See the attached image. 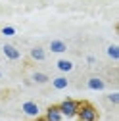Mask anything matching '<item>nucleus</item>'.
Instances as JSON below:
<instances>
[{"instance_id":"1","label":"nucleus","mask_w":119,"mask_h":121,"mask_svg":"<svg viewBox=\"0 0 119 121\" xmlns=\"http://www.w3.org/2000/svg\"><path fill=\"white\" fill-rule=\"evenodd\" d=\"M79 121H98V110L94 108L92 104L88 102H79V110H77V115H75Z\"/></svg>"},{"instance_id":"2","label":"nucleus","mask_w":119,"mask_h":121,"mask_svg":"<svg viewBox=\"0 0 119 121\" xmlns=\"http://www.w3.org/2000/svg\"><path fill=\"white\" fill-rule=\"evenodd\" d=\"M60 112H62L64 117H75L77 115V110H79V100H73V98H65L58 104Z\"/></svg>"},{"instance_id":"3","label":"nucleus","mask_w":119,"mask_h":121,"mask_svg":"<svg viewBox=\"0 0 119 121\" xmlns=\"http://www.w3.org/2000/svg\"><path fill=\"white\" fill-rule=\"evenodd\" d=\"M21 112L27 115V117H38L40 115V108H38V104L33 102V100H27L21 104Z\"/></svg>"},{"instance_id":"4","label":"nucleus","mask_w":119,"mask_h":121,"mask_svg":"<svg viewBox=\"0 0 119 121\" xmlns=\"http://www.w3.org/2000/svg\"><path fill=\"white\" fill-rule=\"evenodd\" d=\"M2 52H4V56L8 58V60H12V62H17V60H21V52L13 46V44H4L2 46Z\"/></svg>"},{"instance_id":"5","label":"nucleus","mask_w":119,"mask_h":121,"mask_svg":"<svg viewBox=\"0 0 119 121\" xmlns=\"http://www.w3.org/2000/svg\"><path fill=\"white\" fill-rule=\"evenodd\" d=\"M62 119H64V115L58 106H50L46 110V113H44V121H62Z\"/></svg>"},{"instance_id":"6","label":"nucleus","mask_w":119,"mask_h":121,"mask_svg":"<svg viewBox=\"0 0 119 121\" xmlns=\"http://www.w3.org/2000/svg\"><path fill=\"white\" fill-rule=\"evenodd\" d=\"M29 58H31L33 62H44V60H46V50L42 46H33L29 50Z\"/></svg>"},{"instance_id":"7","label":"nucleus","mask_w":119,"mask_h":121,"mask_svg":"<svg viewBox=\"0 0 119 121\" xmlns=\"http://www.w3.org/2000/svg\"><path fill=\"white\" fill-rule=\"evenodd\" d=\"M48 48H50V52H54V54H64V52L67 50V44H65L64 40H60V39H54V40H50Z\"/></svg>"},{"instance_id":"8","label":"nucleus","mask_w":119,"mask_h":121,"mask_svg":"<svg viewBox=\"0 0 119 121\" xmlns=\"http://www.w3.org/2000/svg\"><path fill=\"white\" fill-rule=\"evenodd\" d=\"M86 86L90 90H104V88H106V81L100 79V77H88Z\"/></svg>"},{"instance_id":"9","label":"nucleus","mask_w":119,"mask_h":121,"mask_svg":"<svg viewBox=\"0 0 119 121\" xmlns=\"http://www.w3.org/2000/svg\"><path fill=\"white\" fill-rule=\"evenodd\" d=\"M31 81L37 83V85H46L50 79H48V75L42 73V71H33V73H31Z\"/></svg>"},{"instance_id":"10","label":"nucleus","mask_w":119,"mask_h":121,"mask_svg":"<svg viewBox=\"0 0 119 121\" xmlns=\"http://www.w3.org/2000/svg\"><path fill=\"white\" fill-rule=\"evenodd\" d=\"M56 67L62 73H69V71H73V62H69V60H58Z\"/></svg>"},{"instance_id":"11","label":"nucleus","mask_w":119,"mask_h":121,"mask_svg":"<svg viewBox=\"0 0 119 121\" xmlns=\"http://www.w3.org/2000/svg\"><path fill=\"white\" fill-rule=\"evenodd\" d=\"M52 86H54L56 90H64V88L69 86V81H67V77H56V79L52 81Z\"/></svg>"},{"instance_id":"12","label":"nucleus","mask_w":119,"mask_h":121,"mask_svg":"<svg viewBox=\"0 0 119 121\" xmlns=\"http://www.w3.org/2000/svg\"><path fill=\"white\" fill-rule=\"evenodd\" d=\"M106 52H108V56L113 60V62H117V60H119V46H117V44H110Z\"/></svg>"},{"instance_id":"13","label":"nucleus","mask_w":119,"mask_h":121,"mask_svg":"<svg viewBox=\"0 0 119 121\" xmlns=\"http://www.w3.org/2000/svg\"><path fill=\"white\" fill-rule=\"evenodd\" d=\"M2 35L4 37H13V35H16V29L10 27V25H6V27H2Z\"/></svg>"},{"instance_id":"14","label":"nucleus","mask_w":119,"mask_h":121,"mask_svg":"<svg viewBox=\"0 0 119 121\" xmlns=\"http://www.w3.org/2000/svg\"><path fill=\"white\" fill-rule=\"evenodd\" d=\"M108 100H110V104L117 106V104H119V92H111V94L108 96Z\"/></svg>"},{"instance_id":"15","label":"nucleus","mask_w":119,"mask_h":121,"mask_svg":"<svg viewBox=\"0 0 119 121\" xmlns=\"http://www.w3.org/2000/svg\"><path fill=\"white\" fill-rule=\"evenodd\" d=\"M94 62H96L94 56H86V64H94Z\"/></svg>"},{"instance_id":"16","label":"nucleus","mask_w":119,"mask_h":121,"mask_svg":"<svg viewBox=\"0 0 119 121\" xmlns=\"http://www.w3.org/2000/svg\"><path fill=\"white\" fill-rule=\"evenodd\" d=\"M0 79H2V71H0Z\"/></svg>"},{"instance_id":"17","label":"nucleus","mask_w":119,"mask_h":121,"mask_svg":"<svg viewBox=\"0 0 119 121\" xmlns=\"http://www.w3.org/2000/svg\"><path fill=\"white\" fill-rule=\"evenodd\" d=\"M77 121H79V119H77Z\"/></svg>"}]
</instances>
